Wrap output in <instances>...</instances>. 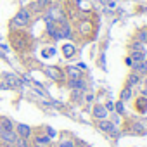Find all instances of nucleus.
Returning <instances> with one entry per match:
<instances>
[{
  "instance_id": "f257e3e1",
  "label": "nucleus",
  "mask_w": 147,
  "mask_h": 147,
  "mask_svg": "<svg viewBox=\"0 0 147 147\" xmlns=\"http://www.w3.org/2000/svg\"><path fill=\"white\" fill-rule=\"evenodd\" d=\"M11 45L16 52H24L31 45V38L24 30H11Z\"/></svg>"
},
{
  "instance_id": "f03ea898",
  "label": "nucleus",
  "mask_w": 147,
  "mask_h": 147,
  "mask_svg": "<svg viewBox=\"0 0 147 147\" xmlns=\"http://www.w3.org/2000/svg\"><path fill=\"white\" fill-rule=\"evenodd\" d=\"M31 19H33V12L28 9V7H21L18 11V14L11 19V30H26L30 24H31Z\"/></svg>"
},
{
  "instance_id": "7ed1b4c3",
  "label": "nucleus",
  "mask_w": 147,
  "mask_h": 147,
  "mask_svg": "<svg viewBox=\"0 0 147 147\" xmlns=\"http://www.w3.org/2000/svg\"><path fill=\"white\" fill-rule=\"evenodd\" d=\"M30 145L31 147H52V138L49 135H45L43 131H33L31 138H30Z\"/></svg>"
},
{
  "instance_id": "20e7f679",
  "label": "nucleus",
  "mask_w": 147,
  "mask_h": 147,
  "mask_svg": "<svg viewBox=\"0 0 147 147\" xmlns=\"http://www.w3.org/2000/svg\"><path fill=\"white\" fill-rule=\"evenodd\" d=\"M43 73H45L47 78H50V80H54V82H62V80L66 78L64 69H61L59 66H47V67L43 69Z\"/></svg>"
},
{
  "instance_id": "39448f33",
  "label": "nucleus",
  "mask_w": 147,
  "mask_h": 147,
  "mask_svg": "<svg viewBox=\"0 0 147 147\" xmlns=\"http://www.w3.org/2000/svg\"><path fill=\"white\" fill-rule=\"evenodd\" d=\"M14 131L18 133L19 138H26V140H30L31 135H33V128L30 125H24V123H16L14 125Z\"/></svg>"
},
{
  "instance_id": "423d86ee",
  "label": "nucleus",
  "mask_w": 147,
  "mask_h": 147,
  "mask_svg": "<svg viewBox=\"0 0 147 147\" xmlns=\"http://www.w3.org/2000/svg\"><path fill=\"white\" fill-rule=\"evenodd\" d=\"M49 5H50V0H35L28 9L31 12H35V14H40V12H45Z\"/></svg>"
},
{
  "instance_id": "0eeeda50",
  "label": "nucleus",
  "mask_w": 147,
  "mask_h": 147,
  "mask_svg": "<svg viewBox=\"0 0 147 147\" xmlns=\"http://www.w3.org/2000/svg\"><path fill=\"white\" fill-rule=\"evenodd\" d=\"M21 83H23V78H19V76H16V75H7V76L4 78V85H5L7 88H12V90L19 88Z\"/></svg>"
},
{
  "instance_id": "6e6552de",
  "label": "nucleus",
  "mask_w": 147,
  "mask_h": 147,
  "mask_svg": "<svg viewBox=\"0 0 147 147\" xmlns=\"http://www.w3.org/2000/svg\"><path fill=\"white\" fill-rule=\"evenodd\" d=\"M92 116H94L97 121H100V119H107L109 111H107L102 104H95V106H94V109H92Z\"/></svg>"
},
{
  "instance_id": "1a4fd4ad",
  "label": "nucleus",
  "mask_w": 147,
  "mask_h": 147,
  "mask_svg": "<svg viewBox=\"0 0 147 147\" xmlns=\"http://www.w3.org/2000/svg\"><path fill=\"white\" fill-rule=\"evenodd\" d=\"M64 75L67 76V80H78V78H83L82 69L76 67V66H67V67L64 69Z\"/></svg>"
},
{
  "instance_id": "9d476101",
  "label": "nucleus",
  "mask_w": 147,
  "mask_h": 147,
  "mask_svg": "<svg viewBox=\"0 0 147 147\" xmlns=\"http://www.w3.org/2000/svg\"><path fill=\"white\" fill-rule=\"evenodd\" d=\"M97 128H100V130L106 131V133H113V135L118 133L116 128H114V125H113L109 119H100V121H97Z\"/></svg>"
},
{
  "instance_id": "9b49d317",
  "label": "nucleus",
  "mask_w": 147,
  "mask_h": 147,
  "mask_svg": "<svg viewBox=\"0 0 147 147\" xmlns=\"http://www.w3.org/2000/svg\"><path fill=\"white\" fill-rule=\"evenodd\" d=\"M67 88L71 90H85L87 88V83L83 78H78V80H67Z\"/></svg>"
},
{
  "instance_id": "f8f14e48",
  "label": "nucleus",
  "mask_w": 147,
  "mask_h": 147,
  "mask_svg": "<svg viewBox=\"0 0 147 147\" xmlns=\"http://www.w3.org/2000/svg\"><path fill=\"white\" fill-rule=\"evenodd\" d=\"M128 57H130V61H131V67H133V66H137L138 62H142V61L145 59V52H144V50H137V52H131Z\"/></svg>"
},
{
  "instance_id": "ddd939ff",
  "label": "nucleus",
  "mask_w": 147,
  "mask_h": 147,
  "mask_svg": "<svg viewBox=\"0 0 147 147\" xmlns=\"http://www.w3.org/2000/svg\"><path fill=\"white\" fill-rule=\"evenodd\" d=\"M75 54H76V47L73 45V43H64V45H62V55H64L66 59H71Z\"/></svg>"
},
{
  "instance_id": "4468645a",
  "label": "nucleus",
  "mask_w": 147,
  "mask_h": 147,
  "mask_svg": "<svg viewBox=\"0 0 147 147\" xmlns=\"http://www.w3.org/2000/svg\"><path fill=\"white\" fill-rule=\"evenodd\" d=\"M135 109L138 111V113H147V97H144V95H140L137 100H135Z\"/></svg>"
},
{
  "instance_id": "2eb2a0df",
  "label": "nucleus",
  "mask_w": 147,
  "mask_h": 147,
  "mask_svg": "<svg viewBox=\"0 0 147 147\" xmlns=\"http://www.w3.org/2000/svg\"><path fill=\"white\" fill-rule=\"evenodd\" d=\"M14 121L9 119V118H4V116H0V130H14Z\"/></svg>"
},
{
  "instance_id": "dca6fc26",
  "label": "nucleus",
  "mask_w": 147,
  "mask_h": 147,
  "mask_svg": "<svg viewBox=\"0 0 147 147\" xmlns=\"http://www.w3.org/2000/svg\"><path fill=\"white\" fill-rule=\"evenodd\" d=\"M138 82H140V75H138V73H131V75L128 76V80H126V87H135V85H138Z\"/></svg>"
},
{
  "instance_id": "f3484780",
  "label": "nucleus",
  "mask_w": 147,
  "mask_h": 147,
  "mask_svg": "<svg viewBox=\"0 0 147 147\" xmlns=\"http://www.w3.org/2000/svg\"><path fill=\"white\" fill-rule=\"evenodd\" d=\"M133 71L138 75H147V59H144L142 62H138L137 66H133Z\"/></svg>"
},
{
  "instance_id": "a211bd4d",
  "label": "nucleus",
  "mask_w": 147,
  "mask_h": 147,
  "mask_svg": "<svg viewBox=\"0 0 147 147\" xmlns=\"http://www.w3.org/2000/svg\"><path fill=\"white\" fill-rule=\"evenodd\" d=\"M78 30H80V33L83 35V33H88L90 30H92V26H90V21H80V24H78Z\"/></svg>"
},
{
  "instance_id": "6ab92c4d",
  "label": "nucleus",
  "mask_w": 147,
  "mask_h": 147,
  "mask_svg": "<svg viewBox=\"0 0 147 147\" xmlns=\"http://www.w3.org/2000/svg\"><path fill=\"white\" fill-rule=\"evenodd\" d=\"M57 147H76V142L71 138H61V142L57 144Z\"/></svg>"
},
{
  "instance_id": "aec40b11",
  "label": "nucleus",
  "mask_w": 147,
  "mask_h": 147,
  "mask_svg": "<svg viewBox=\"0 0 147 147\" xmlns=\"http://www.w3.org/2000/svg\"><path fill=\"white\" fill-rule=\"evenodd\" d=\"M131 97V88L130 87H125L123 90H121V95H119V99H121V102H125V100H128Z\"/></svg>"
},
{
  "instance_id": "412c9836",
  "label": "nucleus",
  "mask_w": 147,
  "mask_h": 147,
  "mask_svg": "<svg viewBox=\"0 0 147 147\" xmlns=\"http://www.w3.org/2000/svg\"><path fill=\"white\" fill-rule=\"evenodd\" d=\"M137 42L147 43V28H144V30H140V31L137 33Z\"/></svg>"
},
{
  "instance_id": "4be33fe9",
  "label": "nucleus",
  "mask_w": 147,
  "mask_h": 147,
  "mask_svg": "<svg viewBox=\"0 0 147 147\" xmlns=\"http://www.w3.org/2000/svg\"><path fill=\"white\" fill-rule=\"evenodd\" d=\"M14 147H31V145H30V140H26V138H18L16 144H14Z\"/></svg>"
},
{
  "instance_id": "5701e85b",
  "label": "nucleus",
  "mask_w": 147,
  "mask_h": 147,
  "mask_svg": "<svg viewBox=\"0 0 147 147\" xmlns=\"http://www.w3.org/2000/svg\"><path fill=\"white\" fill-rule=\"evenodd\" d=\"M137 50H144V43L135 42V43H131V45H130V52H137Z\"/></svg>"
},
{
  "instance_id": "b1692460",
  "label": "nucleus",
  "mask_w": 147,
  "mask_h": 147,
  "mask_svg": "<svg viewBox=\"0 0 147 147\" xmlns=\"http://www.w3.org/2000/svg\"><path fill=\"white\" fill-rule=\"evenodd\" d=\"M131 126H133V131H135V133H145V130H144V125H142V123H133Z\"/></svg>"
},
{
  "instance_id": "393cba45",
  "label": "nucleus",
  "mask_w": 147,
  "mask_h": 147,
  "mask_svg": "<svg viewBox=\"0 0 147 147\" xmlns=\"http://www.w3.org/2000/svg\"><path fill=\"white\" fill-rule=\"evenodd\" d=\"M43 133H45V135H49L50 138H54V137H55V131H54V130H52L50 126H45V130H43Z\"/></svg>"
},
{
  "instance_id": "a878e982",
  "label": "nucleus",
  "mask_w": 147,
  "mask_h": 147,
  "mask_svg": "<svg viewBox=\"0 0 147 147\" xmlns=\"http://www.w3.org/2000/svg\"><path fill=\"white\" fill-rule=\"evenodd\" d=\"M140 94H142L144 97H147V78H145V82H144V87L140 88Z\"/></svg>"
},
{
  "instance_id": "bb28decb",
  "label": "nucleus",
  "mask_w": 147,
  "mask_h": 147,
  "mask_svg": "<svg viewBox=\"0 0 147 147\" xmlns=\"http://www.w3.org/2000/svg\"><path fill=\"white\" fill-rule=\"evenodd\" d=\"M104 107H106L107 111H113V109H114V104H113V102H107V104H106Z\"/></svg>"
},
{
  "instance_id": "cd10ccee",
  "label": "nucleus",
  "mask_w": 147,
  "mask_h": 147,
  "mask_svg": "<svg viewBox=\"0 0 147 147\" xmlns=\"http://www.w3.org/2000/svg\"><path fill=\"white\" fill-rule=\"evenodd\" d=\"M116 109H118V113H119V114L123 113V102H121V100L118 102V106H116Z\"/></svg>"
},
{
  "instance_id": "c85d7f7f",
  "label": "nucleus",
  "mask_w": 147,
  "mask_h": 147,
  "mask_svg": "<svg viewBox=\"0 0 147 147\" xmlns=\"http://www.w3.org/2000/svg\"><path fill=\"white\" fill-rule=\"evenodd\" d=\"M76 147H88V145H87V144H82V142H78V144H76Z\"/></svg>"
},
{
  "instance_id": "c756f323",
  "label": "nucleus",
  "mask_w": 147,
  "mask_h": 147,
  "mask_svg": "<svg viewBox=\"0 0 147 147\" xmlns=\"http://www.w3.org/2000/svg\"><path fill=\"white\" fill-rule=\"evenodd\" d=\"M0 147H14V145H5V144H2V142H0Z\"/></svg>"
}]
</instances>
